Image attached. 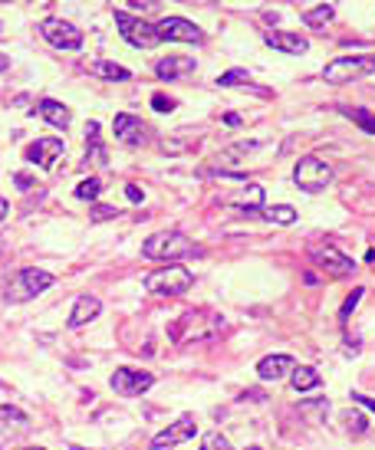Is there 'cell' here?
<instances>
[{"mask_svg": "<svg viewBox=\"0 0 375 450\" xmlns=\"http://www.w3.org/2000/svg\"><path fill=\"white\" fill-rule=\"evenodd\" d=\"M142 256L171 263V260H185V256H201V246L191 237H185L181 230H158L142 244Z\"/></svg>", "mask_w": 375, "mask_h": 450, "instance_id": "1", "label": "cell"}, {"mask_svg": "<svg viewBox=\"0 0 375 450\" xmlns=\"http://www.w3.org/2000/svg\"><path fill=\"white\" fill-rule=\"evenodd\" d=\"M53 286V276L46 270H36V266H26V270L14 273L4 286V299L7 303H30L43 293V289Z\"/></svg>", "mask_w": 375, "mask_h": 450, "instance_id": "2", "label": "cell"}, {"mask_svg": "<svg viewBox=\"0 0 375 450\" xmlns=\"http://www.w3.org/2000/svg\"><path fill=\"white\" fill-rule=\"evenodd\" d=\"M115 26H119L122 40H125L128 46H138V50H152V46L162 43L155 23H148V20H142V17H132L125 10H115Z\"/></svg>", "mask_w": 375, "mask_h": 450, "instance_id": "3", "label": "cell"}, {"mask_svg": "<svg viewBox=\"0 0 375 450\" xmlns=\"http://www.w3.org/2000/svg\"><path fill=\"white\" fill-rule=\"evenodd\" d=\"M191 283H195V276L185 266H165V270H155L145 276V289L155 296H181L191 289Z\"/></svg>", "mask_w": 375, "mask_h": 450, "instance_id": "4", "label": "cell"}, {"mask_svg": "<svg viewBox=\"0 0 375 450\" xmlns=\"http://www.w3.org/2000/svg\"><path fill=\"white\" fill-rule=\"evenodd\" d=\"M372 73H375V53H369V56H342V60H333L323 69V79L333 85H342V83H352V79L372 76Z\"/></svg>", "mask_w": 375, "mask_h": 450, "instance_id": "5", "label": "cell"}, {"mask_svg": "<svg viewBox=\"0 0 375 450\" xmlns=\"http://www.w3.org/2000/svg\"><path fill=\"white\" fill-rule=\"evenodd\" d=\"M293 181H297L299 191L319 194V191L333 181V168L326 162H319V158H313V155H307V158H299L297 168H293Z\"/></svg>", "mask_w": 375, "mask_h": 450, "instance_id": "6", "label": "cell"}, {"mask_svg": "<svg viewBox=\"0 0 375 450\" xmlns=\"http://www.w3.org/2000/svg\"><path fill=\"white\" fill-rule=\"evenodd\" d=\"M211 309H191V313H185L178 319V323L171 325V342H178V345H185V342H201V339H211L214 332L201 329V323H207L211 319Z\"/></svg>", "mask_w": 375, "mask_h": 450, "instance_id": "7", "label": "cell"}, {"mask_svg": "<svg viewBox=\"0 0 375 450\" xmlns=\"http://www.w3.org/2000/svg\"><path fill=\"white\" fill-rule=\"evenodd\" d=\"M40 33H43V40L50 43V46H56V50H79V46H83V33H79L73 23L60 20V17L43 20Z\"/></svg>", "mask_w": 375, "mask_h": 450, "instance_id": "8", "label": "cell"}, {"mask_svg": "<svg viewBox=\"0 0 375 450\" xmlns=\"http://www.w3.org/2000/svg\"><path fill=\"white\" fill-rule=\"evenodd\" d=\"M155 384V375L138 372V368H115L112 372V388L125 394V398H135V394H145Z\"/></svg>", "mask_w": 375, "mask_h": 450, "instance_id": "9", "label": "cell"}, {"mask_svg": "<svg viewBox=\"0 0 375 450\" xmlns=\"http://www.w3.org/2000/svg\"><path fill=\"white\" fill-rule=\"evenodd\" d=\"M155 30H158L162 40H178V43H201L205 40V33H201L195 23H188L185 17H165L155 23Z\"/></svg>", "mask_w": 375, "mask_h": 450, "instance_id": "10", "label": "cell"}, {"mask_svg": "<svg viewBox=\"0 0 375 450\" xmlns=\"http://www.w3.org/2000/svg\"><path fill=\"white\" fill-rule=\"evenodd\" d=\"M195 431H197V421L191 414H185V417H178L171 427H165L158 437H152V447L155 450H162V447H175V444H185L188 437H195Z\"/></svg>", "mask_w": 375, "mask_h": 450, "instance_id": "11", "label": "cell"}, {"mask_svg": "<svg viewBox=\"0 0 375 450\" xmlns=\"http://www.w3.org/2000/svg\"><path fill=\"white\" fill-rule=\"evenodd\" d=\"M313 260L326 270V276H333V280H342V276H349L352 273V260L346 253H339L336 246H323V250H316Z\"/></svg>", "mask_w": 375, "mask_h": 450, "instance_id": "12", "label": "cell"}, {"mask_svg": "<svg viewBox=\"0 0 375 450\" xmlns=\"http://www.w3.org/2000/svg\"><path fill=\"white\" fill-rule=\"evenodd\" d=\"M24 155H26V162H36L40 168H53V162L63 155V142L60 138H36Z\"/></svg>", "mask_w": 375, "mask_h": 450, "instance_id": "13", "label": "cell"}, {"mask_svg": "<svg viewBox=\"0 0 375 450\" xmlns=\"http://www.w3.org/2000/svg\"><path fill=\"white\" fill-rule=\"evenodd\" d=\"M112 132H115V138H119L122 145H142V138H145L142 122H138L135 115H128V112H119V115H115Z\"/></svg>", "mask_w": 375, "mask_h": 450, "instance_id": "14", "label": "cell"}, {"mask_svg": "<svg viewBox=\"0 0 375 450\" xmlns=\"http://www.w3.org/2000/svg\"><path fill=\"white\" fill-rule=\"evenodd\" d=\"M83 69L89 73V76L109 79V83H125V79H132V69L119 66V63H106V60H86Z\"/></svg>", "mask_w": 375, "mask_h": 450, "instance_id": "15", "label": "cell"}, {"mask_svg": "<svg viewBox=\"0 0 375 450\" xmlns=\"http://www.w3.org/2000/svg\"><path fill=\"white\" fill-rule=\"evenodd\" d=\"M293 368V358L290 355H267L257 362V375L264 378V382H277V378H283V375Z\"/></svg>", "mask_w": 375, "mask_h": 450, "instance_id": "16", "label": "cell"}, {"mask_svg": "<svg viewBox=\"0 0 375 450\" xmlns=\"http://www.w3.org/2000/svg\"><path fill=\"white\" fill-rule=\"evenodd\" d=\"M191 69H195V60H191V56H168V60H162L155 66V76L158 79H181V76H188Z\"/></svg>", "mask_w": 375, "mask_h": 450, "instance_id": "17", "label": "cell"}, {"mask_svg": "<svg viewBox=\"0 0 375 450\" xmlns=\"http://www.w3.org/2000/svg\"><path fill=\"white\" fill-rule=\"evenodd\" d=\"M267 46H273V50H280V53H290V56H303V53H307V40H303V36L280 33V30L267 33Z\"/></svg>", "mask_w": 375, "mask_h": 450, "instance_id": "18", "label": "cell"}, {"mask_svg": "<svg viewBox=\"0 0 375 450\" xmlns=\"http://www.w3.org/2000/svg\"><path fill=\"white\" fill-rule=\"evenodd\" d=\"M99 309H103V303H99L96 296H79L76 309H73V315H69V329H79V325L93 323L96 315H99Z\"/></svg>", "mask_w": 375, "mask_h": 450, "instance_id": "19", "label": "cell"}, {"mask_svg": "<svg viewBox=\"0 0 375 450\" xmlns=\"http://www.w3.org/2000/svg\"><path fill=\"white\" fill-rule=\"evenodd\" d=\"M36 112L43 115V122H50V125H56V128L69 125V109H66V105H60L56 99H40Z\"/></svg>", "mask_w": 375, "mask_h": 450, "instance_id": "20", "label": "cell"}, {"mask_svg": "<svg viewBox=\"0 0 375 450\" xmlns=\"http://www.w3.org/2000/svg\"><path fill=\"white\" fill-rule=\"evenodd\" d=\"M264 217L270 224H280V227H290V224H297V211H293L290 204H270V207H264Z\"/></svg>", "mask_w": 375, "mask_h": 450, "instance_id": "21", "label": "cell"}, {"mask_svg": "<svg viewBox=\"0 0 375 450\" xmlns=\"http://www.w3.org/2000/svg\"><path fill=\"white\" fill-rule=\"evenodd\" d=\"M319 384V372L309 365H297L293 368V388L297 391H313Z\"/></svg>", "mask_w": 375, "mask_h": 450, "instance_id": "22", "label": "cell"}, {"mask_svg": "<svg viewBox=\"0 0 375 450\" xmlns=\"http://www.w3.org/2000/svg\"><path fill=\"white\" fill-rule=\"evenodd\" d=\"M30 421H26V414L20 408H10V404H4L0 408V434H7L10 427H26Z\"/></svg>", "mask_w": 375, "mask_h": 450, "instance_id": "23", "label": "cell"}, {"mask_svg": "<svg viewBox=\"0 0 375 450\" xmlns=\"http://www.w3.org/2000/svg\"><path fill=\"white\" fill-rule=\"evenodd\" d=\"M333 14H336V10L329 7V4H319V7H313L307 17H303V23H307L309 30H323V26L333 20Z\"/></svg>", "mask_w": 375, "mask_h": 450, "instance_id": "24", "label": "cell"}, {"mask_svg": "<svg viewBox=\"0 0 375 450\" xmlns=\"http://www.w3.org/2000/svg\"><path fill=\"white\" fill-rule=\"evenodd\" d=\"M237 207H244V211H254V207H260L264 204V187L260 184H250L244 194H237V197H230Z\"/></svg>", "mask_w": 375, "mask_h": 450, "instance_id": "25", "label": "cell"}, {"mask_svg": "<svg viewBox=\"0 0 375 450\" xmlns=\"http://www.w3.org/2000/svg\"><path fill=\"white\" fill-rule=\"evenodd\" d=\"M342 115H349L352 122H356L362 132H369V135H375V112H366V109H349V105H342Z\"/></svg>", "mask_w": 375, "mask_h": 450, "instance_id": "26", "label": "cell"}, {"mask_svg": "<svg viewBox=\"0 0 375 450\" xmlns=\"http://www.w3.org/2000/svg\"><path fill=\"white\" fill-rule=\"evenodd\" d=\"M99 191H103V181L99 178H86L76 184V197L79 201H96L99 197Z\"/></svg>", "mask_w": 375, "mask_h": 450, "instance_id": "27", "label": "cell"}, {"mask_svg": "<svg viewBox=\"0 0 375 450\" xmlns=\"http://www.w3.org/2000/svg\"><path fill=\"white\" fill-rule=\"evenodd\" d=\"M247 83H250L247 69H230V73L217 76V85H221V89H227V85H247Z\"/></svg>", "mask_w": 375, "mask_h": 450, "instance_id": "28", "label": "cell"}, {"mask_svg": "<svg viewBox=\"0 0 375 450\" xmlns=\"http://www.w3.org/2000/svg\"><path fill=\"white\" fill-rule=\"evenodd\" d=\"M201 450H234V447H230V441L224 437V434L211 431V434H205V437H201Z\"/></svg>", "mask_w": 375, "mask_h": 450, "instance_id": "29", "label": "cell"}, {"mask_svg": "<svg viewBox=\"0 0 375 450\" xmlns=\"http://www.w3.org/2000/svg\"><path fill=\"white\" fill-rule=\"evenodd\" d=\"M109 217H119V211L109 204H96L93 211H89V221L93 224H103V221H109Z\"/></svg>", "mask_w": 375, "mask_h": 450, "instance_id": "30", "label": "cell"}, {"mask_svg": "<svg viewBox=\"0 0 375 450\" xmlns=\"http://www.w3.org/2000/svg\"><path fill=\"white\" fill-rule=\"evenodd\" d=\"M359 299H362V286H356V289L349 293V296H346V306H342V313H339V319H342V323H346V319L352 315V309H356V303H359Z\"/></svg>", "mask_w": 375, "mask_h": 450, "instance_id": "31", "label": "cell"}, {"mask_svg": "<svg viewBox=\"0 0 375 450\" xmlns=\"http://www.w3.org/2000/svg\"><path fill=\"white\" fill-rule=\"evenodd\" d=\"M346 427H349V431H356V434H362V431H366V421H362V414H359V411H352V414L346 417Z\"/></svg>", "mask_w": 375, "mask_h": 450, "instance_id": "32", "label": "cell"}, {"mask_svg": "<svg viewBox=\"0 0 375 450\" xmlns=\"http://www.w3.org/2000/svg\"><path fill=\"white\" fill-rule=\"evenodd\" d=\"M152 109H155V112H171V109H175V99H165V95H155V99H152Z\"/></svg>", "mask_w": 375, "mask_h": 450, "instance_id": "33", "label": "cell"}, {"mask_svg": "<svg viewBox=\"0 0 375 450\" xmlns=\"http://www.w3.org/2000/svg\"><path fill=\"white\" fill-rule=\"evenodd\" d=\"M352 401H356V404H362V408H369L375 414V398H369V394H352Z\"/></svg>", "mask_w": 375, "mask_h": 450, "instance_id": "34", "label": "cell"}, {"mask_svg": "<svg viewBox=\"0 0 375 450\" xmlns=\"http://www.w3.org/2000/svg\"><path fill=\"white\" fill-rule=\"evenodd\" d=\"M125 194H128V201H132V204H142V191H138V184H128Z\"/></svg>", "mask_w": 375, "mask_h": 450, "instance_id": "35", "label": "cell"}, {"mask_svg": "<svg viewBox=\"0 0 375 450\" xmlns=\"http://www.w3.org/2000/svg\"><path fill=\"white\" fill-rule=\"evenodd\" d=\"M14 181H17V187H34V178H30V174H24V171H17V174H14Z\"/></svg>", "mask_w": 375, "mask_h": 450, "instance_id": "36", "label": "cell"}, {"mask_svg": "<svg viewBox=\"0 0 375 450\" xmlns=\"http://www.w3.org/2000/svg\"><path fill=\"white\" fill-rule=\"evenodd\" d=\"M224 125H227V128H237V125H244V119H240L237 112H227V115H224Z\"/></svg>", "mask_w": 375, "mask_h": 450, "instance_id": "37", "label": "cell"}, {"mask_svg": "<svg viewBox=\"0 0 375 450\" xmlns=\"http://www.w3.org/2000/svg\"><path fill=\"white\" fill-rule=\"evenodd\" d=\"M132 7H142V10H155L158 0H132Z\"/></svg>", "mask_w": 375, "mask_h": 450, "instance_id": "38", "label": "cell"}, {"mask_svg": "<svg viewBox=\"0 0 375 450\" xmlns=\"http://www.w3.org/2000/svg\"><path fill=\"white\" fill-rule=\"evenodd\" d=\"M7 211H10V204H7V201H4V197H0V221L7 217Z\"/></svg>", "mask_w": 375, "mask_h": 450, "instance_id": "39", "label": "cell"}, {"mask_svg": "<svg viewBox=\"0 0 375 450\" xmlns=\"http://www.w3.org/2000/svg\"><path fill=\"white\" fill-rule=\"evenodd\" d=\"M4 69H10V60L4 56V53H0V73H4Z\"/></svg>", "mask_w": 375, "mask_h": 450, "instance_id": "40", "label": "cell"}, {"mask_svg": "<svg viewBox=\"0 0 375 450\" xmlns=\"http://www.w3.org/2000/svg\"><path fill=\"white\" fill-rule=\"evenodd\" d=\"M69 450H86V447H69Z\"/></svg>", "mask_w": 375, "mask_h": 450, "instance_id": "41", "label": "cell"}, {"mask_svg": "<svg viewBox=\"0 0 375 450\" xmlns=\"http://www.w3.org/2000/svg\"><path fill=\"white\" fill-rule=\"evenodd\" d=\"M0 4H10V0H0Z\"/></svg>", "mask_w": 375, "mask_h": 450, "instance_id": "42", "label": "cell"}, {"mask_svg": "<svg viewBox=\"0 0 375 450\" xmlns=\"http://www.w3.org/2000/svg\"><path fill=\"white\" fill-rule=\"evenodd\" d=\"M250 450H260V447H250Z\"/></svg>", "mask_w": 375, "mask_h": 450, "instance_id": "43", "label": "cell"}, {"mask_svg": "<svg viewBox=\"0 0 375 450\" xmlns=\"http://www.w3.org/2000/svg\"><path fill=\"white\" fill-rule=\"evenodd\" d=\"M0 30H4V26H0Z\"/></svg>", "mask_w": 375, "mask_h": 450, "instance_id": "44", "label": "cell"}]
</instances>
